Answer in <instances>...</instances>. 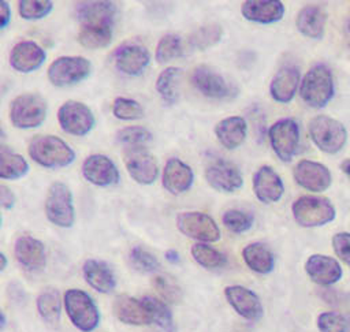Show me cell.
<instances>
[{
	"label": "cell",
	"instance_id": "1",
	"mask_svg": "<svg viewBox=\"0 0 350 332\" xmlns=\"http://www.w3.org/2000/svg\"><path fill=\"white\" fill-rule=\"evenodd\" d=\"M334 77L325 64H316L309 68L299 86L302 101L312 108L325 107L334 97Z\"/></svg>",
	"mask_w": 350,
	"mask_h": 332
},
{
	"label": "cell",
	"instance_id": "2",
	"mask_svg": "<svg viewBox=\"0 0 350 332\" xmlns=\"http://www.w3.org/2000/svg\"><path fill=\"white\" fill-rule=\"evenodd\" d=\"M29 156L46 168H62L75 160V152L55 135H37L29 143Z\"/></svg>",
	"mask_w": 350,
	"mask_h": 332
},
{
	"label": "cell",
	"instance_id": "3",
	"mask_svg": "<svg viewBox=\"0 0 350 332\" xmlns=\"http://www.w3.org/2000/svg\"><path fill=\"white\" fill-rule=\"evenodd\" d=\"M63 303L70 321L81 332H92L97 328L100 313L88 292L79 288L67 290L63 296Z\"/></svg>",
	"mask_w": 350,
	"mask_h": 332
},
{
	"label": "cell",
	"instance_id": "4",
	"mask_svg": "<svg viewBox=\"0 0 350 332\" xmlns=\"http://www.w3.org/2000/svg\"><path fill=\"white\" fill-rule=\"evenodd\" d=\"M309 137L313 143L324 153L335 154L345 146L347 131L345 126L327 115H317L308 124Z\"/></svg>",
	"mask_w": 350,
	"mask_h": 332
},
{
	"label": "cell",
	"instance_id": "5",
	"mask_svg": "<svg viewBox=\"0 0 350 332\" xmlns=\"http://www.w3.org/2000/svg\"><path fill=\"white\" fill-rule=\"evenodd\" d=\"M293 217L301 227L313 228L331 223L335 216V208L329 199L323 197L302 195L291 206Z\"/></svg>",
	"mask_w": 350,
	"mask_h": 332
},
{
	"label": "cell",
	"instance_id": "6",
	"mask_svg": "<svg viewBox=\"0 0 350 332\" xmlns=\"http://www.w3.org/2000/svg\"><path fill=\"white\" fill-rule=\"evenodd\" d=\"M46 116V102L36 93H23L10 105L11 123L18 128H36Z\"/></svg>",
	"mask_w": 350,
	"mask_h": 332
},
{
	"label": "cell",
	"instance_id": "7",
	"mask_svg": "<svg viewBox=\"0 0 350 332\" xmlns=\"http://www.w3.org/2000/svg\"><path fill=\"white\" fill-rule=\"evenodd\" d=\"M45 216L52 224L62 228H68L74 224L72 194L67 184L56 182L49 187L45 199Z\"/></svg>",
	"mask_w": 350,
	"mask_h": 332
},
{
	"label": "cell",
	"instance_id": "8",
	"mask_svg": "<svg viewBox=\"0 0 350 332\" xmlns=\"http://www.w3.org/2000/svg\"><path fill=\"white\" fill-rule=\"evenodd\" d=\"M92 71V64L82 56H62L55 59L48 68V79L55 86H68L85 79Z\"/></svg>",
	"mask_w": 350,
	"mask_h": 332
},
{
	"label": "cell",
	"instance_id": "9",
	"mask_svg": "<svg viewBox=\"0 0 350 332\" xmlns=\"http://www.w3.org/2000/svg\"><path fill=\"white\" fill-rule=\"evenodd\" d=\"M178 230L201 243L220 239V230L216 221L202 212H182L176 216Z\"/></svg>",
	"mask_w": 350,
	"mask_h": 332
},
{
	"label": "cell",
	"instance_id": "10",
	"mask_svg": "<svg viewBox=\"0 0 350 332\" xmlns=\"http://www.w3.org/2000/svg\"><path fill=\"white\" fill-rule=\"evenodd\" d=\"M271 146L276 156L284 161H291L299 143V127L295 120L286 117L275 122L268 131Z\"/></svg>",
	"mask_w": 350,
	"mask_h": 332
},
{
	"label": "cell",
	"instance_id": "11",
	"mask_svg": "<svg viewBox=\"0 0 350 332\" xmlns=\"http://www.w3.org/2000/svg\"><path fill=\"white\" fill-rule=\"evenodd\" d=\"M60 127L71 135H86L94 126V116L90 108L75 100L66 101L57 111Z\"/></svg>",
	"mask_w": 350,
	"mask_h": 332
},
{
	"label": "cell",
	"instance_id": "12",
	"mask_svg": "<svg viewBox=\"0 0 350 332\" xmlns=\"http://www.w3.org/2000/svg\"><path fill=\"white\" fill-rule=\"evenodd\" d=\"M124 165L130 176L139 184H152L159 175V164L154 156L144 146L129 148Z\"/></svg>",
	"mask_w": 350,
	"mask_h": 332
},
{
	"label": "cell",
	"instance_id": "13",
	"mask_svg": "<svg viewBox=\"0 0 350 332\" xmlns=\"http://www.w3.org/2000/svg\"><path fill=\"white\" fill-rule=\"evenodd\" d=\"M224 296L230 306L247 321H257L264 314V307L258 295L243 286H227L224 288Z\"/></svg>",
	"mask_w": 350,
	"mask_h": 332
},
{
	"label": "cell",
	"instance_id": "14",
	"mask_svg": "<svg viewBox=\"0 0 350 332\" xmlns=\"http://www.w3.org/2000/svg\"><path fill=\"white\" fill-rule=\"evenodd\" d=\"M115 66L126 75L141 74L150 61L149 51L139 42L127 41L116 48L113 52Z\"/></svg>",
	"mask_w": 350,
	"mask_h": 332
},
{
	"label": "cell",
	"instance_id": "15",
	"mask_svg": "<svg viewBox=\"0 0 350 332\" xmlns=\"http://www.w3.org/2000/svg\"><path fill=\"white\" fill-rule=\"evenodd\" d=\"M205 179L211 187L223 193H234L243 184L239 169L221 158L213 160L205 169Z\"/></svg>",
	"mask_w": 350,
	"mask_h": 332
},
{
	"label": "cell",
	"instance_id": "16",
	"mask_svg": "<svg viewBox=\"0 0 350 332\" xmlns=\"http://www.w3.org/2000/svg\"><path fill=\"white\" fill-rule=\"evenodd\" d=\"M294 179L305 190L321 193L331 186L332 176L325 165L312 160H301L294 168Z\"/></svg>",
	"mask_w": 350,
	"mask_h": 332
},
{
	"label": "cell",
	"instance_id": "17",
	"mask_svg": "<svg viewBox=\"0 0 350 332\" xmlns=\"http://www.w3.org/2000/svg\"><path fill=\"white\" fill-rule=\"evenodd\" d=\"M82 175L92 184L107 187L118 183L120 175L115 163L104 154H92L82 164Z\"/></svg>",
	"mask_w": 350,
	"mask_h": 332
},
{
	"label": "cell",
	"instance_id": "18",
	"mask_svg": "<svg viewBox=\"0 0 350 332\" xmlns=\"http://www.w3.org/2000/svg\"><path fill=\"white\" fill-rule=\"evenodd\" d=\"M309 279L319 286H331L342 279L343 269L338 260L324 254H312L305 262Z\"/></svg>",
	"mask_w": 350,
	"mask_h": 332
},
{
	"label": "cell",
	"instance_id": "19",
	"mask_svg": "<svg viewBox=\"0 0 350 332\" xmlns=\"http://www.w3.org/2000/svg\"><path fill=\"white\" fill-rule=\"evenodd\" d=\"M191 83L200 93L211 98H227L234 94L231 85L206 66H198L193 70Z\"/></svg>",
	"mask_w": 350,
	"mask_h": 332
},
{
	"label": "cell",
	"instance_id": "20",
	"mask_svg": "<svg viewBox=\"0 0 350 332\" xmlns=\"http://www.w3.org/2000/svg\"><path fill=\"white\" fill-rule=\"evenodd\" d=\"M253 190L258 201L264 204H272L282 198L284 193V184L282 178L272 167L262 165L256 171L253 176Z\"/></svg>",
	"mask_w": 350,
	"mask_h": 332
},
{
	"label": "cell",
	"instance_id": "21",
	"mask_svg": "<svg viewBox=\"0 0 350 332\" xmlns=\"http://www.w3.org/2000/svg\"><path fill=\"white\" fill-rule=\"evenodd\" d=\"M45 51L34 41H21L11 49L10 64L19 72H31L45 61Z\"/></svg>",
	"mask_w": 350,
	"mask_h": 332
},
{
	"label": "cell",
	"instance_id": "22",
	"mask_svg": "<svg viewBox=\"0 0 350 332\" xmlns=\"http://www.w3.org/2000/svg\"><path fill=\"white\" fill-rule=\"evenodd\" d=\"M115 12L112 1H82L75 7L81 26H112Z\"/></svg>",
	"mask_w": 350,
	"mask_h": 332
},
{
	"label": "cell",
	"instance_id": "23",
	"mask_svg": "<svg viewBox=\"0 0 350 332\" xmlns=\"http://www.w3.org/2000/svg\"><path fill=\"white\" fill-rule=\"evenodd\" d=\"M14 251L18 262L29 271H41L45 266V247L41 240L30 235L19 236L15 240Z\"/></svg>",
	"mask_w": 350,
	"mask_h": 332
},
{
	"label": "cell",
	"instance_id": "24",
	"mask_svg": "<svg viewBox=\"0 0 350 332\" xmlns=\"http://www.w3.org/2000/svg\"><path fill=\"white\" fill-rule=\"evenodd\" d=\"M245 19L256 23H275L284 15V4L279 0H247L242 4Z\"/></svg>",
	"mask_w": 350,
	"mask_h": 332
},
{
	"label": "cell",
	"instance_id": "25",
	"mask_svg": "<svg viewBox=\"0 0 350 332\" xmlns=\"http://www.w3.org/2000/svg\"><path fill=\"white\" fill-rule=\"evenodd\" d=\"M163 186L171 194L187 191L194 180L191 168L179 158H170L163 169Z\"/></svg>",
	"mask_w": 350,
	"mask_h": 332
},
{
	"label": "cell",
	"instance_id": "26",
	"mask_svg": "<svg viewBox=\"0 0 350 332\" xmlns=\"http://www.w3.org/2000/svg\"><path fill=\"white\" fill-rule=\"evenodd\" d=\"M299 85V71L295 67L286 66L280 68L272 78L269 85L271 97L282 104L290 102Z\"/></svg>",
	"mask_w": 350,
	"mask_h": 332
},
{
	"label": "cell",
	"instance_id": "27",
	"mask_svg": "<svg viewBox=\"0 0 350 332\" xmlns=\"http://www.w3.org/2000/svg\"><path fill=\"white\" fill-rule=\"evenodd\" d=\"M82 273L86 283L98 292L109 294L115 286V275L111 266L100 260H86L82 266Z\"/></svg>",
	"mask_w": 350,
	"mask_h": 332
},
{
	"label": "cell",
	"instance_id": "28",
	"mask_svg": "<svg viewBox=\"0 0 350 332\" xmlns=\"http://www.w3.org/2000/svg\"><path fill=\"white\" fill-rule=\"evenodd\" d=\"M115 317L129 325H146L150 324V317L142 303L129 295H119L113 302Z\"/></svg>",
	"mask_w": 350,
	"mask_h": 332
},
{
	"label": "cell",
	"instance_id": "29",
	"mask_svg": "<svg viewBox=\"0 0 350 332\" xmlns=\"http://www.w3.org/2000/svg\"><path fill=\"white\" fill-rule=\"evenodd\" d=\"M325 22L327 15L323 8L309 4L299 10L295 19V26L302 36L313 40H320L324 36Z\"/></svg>",
	"mask_w": 350,
	"mask_h": 332
},
{
	"label": "cell",
	"instance_id": "30",
	"mask_svg": "<svg viewBox=\"0 0 350 332\" xmlns=\"http://www.w3.org/2000/svg\"><path fill=\"white\" fill-rule=\"evenodd\" d=\"M247 124L241 116H230L220 120L215 126V134L217 141L226 149H237L241 146L246 138Z\"/></svg>",
	"mask_w": 350,
	"mask_h": 332
},
{
	"label": "cell",
	"instance_id": "31",
	"mask_svg": "<svg viewBox=\"0 0 350 332\" xmlns=\"http://www.w3.org/2000/svg\"><path fill=\"white\" fill-rule=\"evenodd\" d=\"M242 258L249 269L256 273L267 275L273 271L275 258L268 246L261 242H253L242 249Z\"/></svg>",
	"mask_w": 350,
	"mask_h": 332
},
{
	"label": "cell",
	"instance_id": "32",
	"mask_svg": "<svg viewBox=\"0 0 350 332\" xmlns=\"http://www.w3.org/2000/svg\"><path fill=\"white\" fill-rule=\"evenodd\" d=\"M141 301L150 317V322H154L165 332L175 331L172 313L164 301H161L156 296H152V295H145Z\"/></svg>",
	"mask_w": 350,
	"mask_h": 332
},
{
	"label": "cell",
	"instance_id": "33",
	"mask_svg": "<svg viewBox=\"0 0 350 332\" xmlns=\"http://www.w3.org/2000/svg\"><path fill=\"white\" fill-rule=\"evenodd\" d=\"M37 312L48 324H56L62 313L60 294L55 288H45L37 296Z\"/></svg>",
	"mask_w": 350,
	"mask_h": 332
},
{
	"label": "cell",
	"instance_id": "34",
	"mask_svg": "<svg viewBox=\"0 0 350 332\" xmlns=\"http://www.w3.org/2000/svg\"><path fill=\"white\" fill-rule=\"evenodd\" d=\"M29 171L27 161L23 156L7 149L0 148V178L1 179H19Z\"/></svg>",
	"mask_w": 350,
	"mask_h": 332
},
{
	"label": "cell",
	"instance_id": "35",
	"mask_svg": "<svg viewBox=\"0 0 350 332\" xmlns=\"http://www.w3.org/2000/svg\"><path fill=\"white\" fill-rule=\"evenodd\" d=\"M180 70L178 67H168L160 72L156 81V90L167 104H174L178 100Z\"/></svg>",
	"mask_w": 350,
	"mask_h": 332
},
{
	"label": "cell",
	"instance_id": "36",
	"mask_svg": "<svg viewBox=\"0 0 350 332\" xmlns=\"http://www.w3.org/2000/svg\"><path fill=\"white\" fill-rule=\"evenodd\" d=\"M78 41L89 49L104 48L112 41V26H81Z\"/></svg>",
	"mask_w": 350,
	"mask_h": 332
},
{
	"label": "cell",
	"instance_id": "37",
	"mask_svg": "<svg viewBox=\"0 0 350 332\" xmlns=\"http://www.w3.org/2000/svg\"><path fill=\"white\" fill-rule=\"evenodd\" d=\"M190 251H191L194 261L206 269L221 268L227 262V257L221 251H219L217 249H215L206 243H201V242L194 243L191 246Z\"/></svg>",
	"mask_w": 350,
	"mask_h": 332
},
{
	"label": "cell",
	"instance_id": "38",
	"mask_svg": "<svg viewBox=\"0 0 350 332\" xmlns=\"http://www.w3.org/2000/svg\"><path fill=\"white\" fill-rule=\"evenodd\" d=\"M223 29L217 23H206L196 29L189 36V44L200 51L208 49L221 40Z\"/></svg>",
	"mask_w": 350,
	"mask_h": 332
},
{
	"label": "cell",
	"instance_id": "39",
	"mask_svg": "<svg viewBox=\"0 0 350 332\" xmlns=\"http://www.w3.org/2000/svg\"><path fill=\"white\" fill-rule=\"evenodd\" d=\"M183 53V44L179 36L165 34L160 38L156 48V60L159 63H168Z\"/></svg>",
	"mask_w": 350,
	"mask_h": 332
},
{
	"label": "cell",
	"instance_id": "40",
	"mask_svg": "<svg viewBox=\"0 0 350 332\" xmlns=\"http://www.w3.org/2000/svg\"><path fill=\"white\" fill-rule=\"evenodd\" d=\"M129 262L130 265L142 273H152L156 272L160 266L157 258L148 250L141 246H134L129 253Z\"/></svg>",
	"mask_w": 350,
	"mask_h": 332
},
{
	"label": "cell",
	"instance_id": "41",
	"mask_svg": "<svg viewBox=\"0 0 350 332\" xmlns=\"http://www.w3.org/2000/svg\"><path fill=\"white\" fill-rule=\"evenodd\" d=\"M221 220H223L224 227L235 234L245 232V231L250 230L253 225V216L241 209L226 210Z\"/></svg>",
	"mask_w": 350,
	"mask_h": 332
},
{
	"label": "cell",
	"instance_id": "42",
	"mask_svg": "<svg viewBox=\"0 0 350 332\" xmlns=\"http://www.w3.org/2000/svg\"><path fill=\"white\" fill-rule=\"evenodd\" d=\"M320 332H349V320L338 312H323L316 320Z\"/></svg>",
	"mask_w": 350,
	"mask_h": 332
},
{
	"label": "cell",
	"instance_id": "43",
	"mask_svg": "<svg viewBox=\"0 0 350 332\" xmlns=\"http://www.w3.org/2000/svg\"><path fill=\"white\" fill-rule=\"evenodd\" d=\"M112 112L115 117L120 120H135L144 116V108L141 104L133 98L126 97L115 98Z\"/></svg>",
	"mask_w": 350,
	"mask_h": 332
},
{
	"label": "cell",
	"instance_id": "44",
	"mask_svg": "<svg viewBox=\"0 0 350 332\" xmlns=\"http://www.w3.org/2000/svg\"><path fill=\"white\" fill-rule=\"evenodd\" d=\"M116 139L124 145L133 146H142L144 143L152 139V134L148 128L141 126H130L123 127L116 133Z\"/></svg>",
	"mask_w": 350,
	"mask_h": 332
},
{
	"label": "cell",
	"instance_id": "45",
	"mask_svg": "<svg viewBox=\"0 0 350 332\" xmlns=\"http://www.w3.org/2000/svg\"><path fill=\"white\" fill-rule=\"evenodd\" d=\"M52 1L48 0H21L18 11L23 19H41L52 11Z\"/></svg>",
	"mask_w": 350,
	"mask_h": 332
},
{
	"label": "cell",
	"instance_id": "46",
	"mask_svg": "<svg viewBox=\"0 0 350 332\" xmlns=\"http://www.w3.org/2000/svg\"><path fill=\"white\" fill-rule=\"evenodd\" d=\"M153 286L165 301L178 302L180 299V288L171 277L165 275H157L153 279Z\"/></svg>",
	"mask_w": 350,
	"mask_h": 332
},
{
	"label": "cell",
	"instance_id": "47",
	"mask_svg": "<svg viewBox=\"0 0 350 332\" xmlns=\"http://www.w3.org/2000/svg\"><path fill=\"white\" fill-rule=\"evenodd\" d=\"M332 249L335 254L350 266V232H338L332 236Z\"/></svg>",
	"mask_w": 350,
	"mask_h": 332
},
{
	"label": "cell",
	"instance_id": "48",
	"mask_svg": "<svg viewBox=\"0 0 350 332\" xmlns=\"http://www.w3.org/2000/svg\"><path fill=\"white\" fill-rule=\"evenodd\" d=\"M15 204V195L10 187L0 184V205L5 209H11Z\"/></svg>",
	"mask_w": 350,
	"mask_h": 332
},
{
	"label": "cell",
	"instance_id": "49",
	"mask_svg": "<svg viewBox=\"0 0 350 332\" xmlns=\"http://www.w3.org/2000/svg\"><path fill=\"white\" fill-rule=\"evenodd\" d=\"M11 18V10L7 1L0 0V29L5 27Z\"/></svg>",
	"mask_w": 350,
	"mask_h": 332
},
{
	"label": "cell",
	"instance_id": "50",
	"mask_svg": "<svg viewBox=\"0 0 350 332\" xmlns=\"http://www.w3.org/2000/svg\"><path fill=\"white\" fill-rule=\"evenodd\" d=\"M165 258H167L170 262H172V264H176V262H179V260H180V257H179V254H178L176 250H167V251H165Z\"/></svg>",
	"mask_w": 350,
	"mask_h": 332
},
{
	"label": "cell",
	"instance_id": "51",
	"mask_svg": "<svg viewBox=\"0 0 350 332\" xmlns=\"http://www.w3.org/2000/svg\"><path fill=\"white\" fill-rule=\"evenodd\" d=\"M340 168H342V171L350 178V158H347V160H345L343 163H342V165H340Z\"/></svg>",
	"mask_w": 350,
	"mask_h": 332
},
{
	"label": "cell",
	"instance_id": "52",
	"mask_svg": "<svg viewBox=\"0 0 350 332\" xmlns=\"http://www.w3.org/2000/svg\"><path fill=\"white\" fill-rule=\"evenodd\" d=\"M5 266H7V258H5V255L0 251V272L4 271Z\"/></svg>",
	"mask_w": 350,
	"mask_h": 332
},
{
	"label": "cell",
	"instance_id": "53",
	"mask_svg": "<svg viewBox=\"0 0 350 332\" xmlns=\"http://www.w3.org/2000/svg\"><path fill=\"white\" fill-rule=\"evenodd\" d=\"M5 322H7V320H5V316H4V313L0 310V331L5 327Z\"/></svg>",
	"mask_w": 350,
	"mask_h": 332
},
{
	"label": "cell",
	"instance_id": "54",
	"mask_svg": "<svg viewBox=\"0 0 350 332\" xmlns=\"http://www.w3.org/2000/svg\"><path fill=\"white\" fill-rule=\"evenodd\" d=\"M5 137V134H4V131L0 128V139H3Z\"/></svg>",
	"mask_w": 350,
	"mask_h": 332
},
{
	"label": "cell",
	"instance_id": "55",
	"mask_svg": "<svg viewBox=\"0 0 350 332\" xmlns=\"http://www.w3.org/2000/svg\"><path fill=\"white\" fill-rule=\"evenodd\" d=\"M347 30H350V19H349V22H347Z\"/></svg>",
	"mask_w": 350,
	"mask_h": 332
},
{
	"label": "cell",
	"instance_id": "56",
	"mask_svg": "<svg viewBox=\"0 0 350 332\" xmlns=\"http://www.w3.org/2000/svg\"><path fill=\"white\" fill-rule=\"evenodd\" d=\"M0 224H1V217H0Z\"/></svg>",
	"mask_w": 350,
	"mask_h": 332
}]
</instances>
